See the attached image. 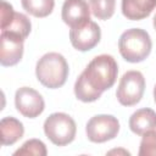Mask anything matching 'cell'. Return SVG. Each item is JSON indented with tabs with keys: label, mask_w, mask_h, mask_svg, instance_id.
Returning <instances> with one entry per match:
<instances>
[{
	"label": "cell",
	"mask_w": 156,
	"mask_h": 156,
	"mask_svg": "<svg viewBox=\"0 0 156 156\" xmlns=\"http://www.w3.org/2000/svg\"><path fill=\"white\" fill-rule=\"evenodd\" d=\"M118 74L116 60L107 54L95 56L74 83V95L83 102H93L113 87Z\"/></svg>",
	"instance_id": "cell-1"
},
{
	"label": "cell",
	"mask_w": 156,
	"mask_h": 156,
	"mask_svg": "<svg viewBox=\"0 0 156 156\" xmlns=\"http://www.w3.org/2000/svg\"><path fill=\"white\" fill-rule=\"evenodd\" d=\"M68 72V63L58 52H48L43 55L35 66L37 79L49 89L61 88L67 80Z\"/></svg>",
	"instance_id": "cell-2"
},
{
	"label": "cell",
	"mask_w": 156,
	"mask_h": 156,
	"mask_svg": "<svg viewBox=\"0 0 156 156\" xmlns=\"http://www.w3.org/2000/svg\"><path fill=\"white\" fill-rule=\"evenodd\" d=\"M152 41L149 33L141 28H130L123 32L118 39L121 56L130 63L144 61L151 52Z\"/></svg>",
	"instance_id": "cell-3"
},
{
	"label": "cell",
	"mask_w": 156,
	"mask_h": 156,
	"mask_svg": "<svg viewBox=\"0 0 156 156\" xmlns=\"http://www.w3.org/2000/svg\"><path fill=\"white\" fill-rule=\"evenodd\" d=\"M76 122L65 112L51 113L44 122V133L46 138L56 146L71 144L76 138Z\"/></svg>",
	"instance_id": "cell-4"
},
{
	"label": "cell",
	"mask_w": 156,
	"mask_h": 156,
	"mask_svg": "<svg viewBox=\"0 0 156 156\" xmlns=\"http://www.w3.org/2000/svg\"><path fill=\"white\" fill-rule=\"evenodd\" d=\"M145 90V78L139 71H128L126 72L118 84L116 96L121 105L123 106H134L136 105Z\"/></svg>",
	"instance_id": "cell-5"
},
{
	"label": "cell",
	"mask_w": 156,
	"mask_h": 156,
	"mask_svg": "<svg viewBox=\"0 0 156 156\" xmlns=\"http://www.w3.org/2000/svg\"><path fill=\"white\" fill-rule=\"evenodd\" d=\"M119 122L112 115H96L91 117L85 126L87 138L91 143H105L117 136Z\"/></svg>",
	"instance_id": "cell-6"
},
{
	"label": "cell",
	"mask_w": 156,
	"mask_h": 156,
	"mask_svg": "<svg viewBox=\"0 0 156 156\" xmlns=\"http://www.w3.org/2000/svg\"><path fill=\"white\" fill-rule=\"evenodd\" d=\"M101 39V29L94 21H88L78 27L71 28L69 40L78 51H89L94 49Z\"/></svg>",
	"instance_id": "cell-7"
},
{
	"label": "cell",
	"mask_w": 156,
	"mask_h": 156,
	"mask_svg": "<svg viewBox=\"0 0 156 156\" xmlns=\"http://www.w3.org/2000/svg\"><path fill=\"white\" fill-rule=\"evenodd\" d=\"M15 106L22 116L27 118H35L43 113L45 101L37 90L29 87H22L16 90Z\"/></svg>",
	"instance_id": "cell-8"
},
{
	"label": "cell",
	"mask_w": 156,
	"mask_h": 156,
	"mask_svg": "<svg viewBox=\"0 0 156 156\" xmlns=\"http://www.w3.org/2000/svg\"><path fill=\"white\" fill-rule=\"evenodd\" d=\"M1 48H0V63L4 67L17 65L23 56L24 39L11 32H1Z\"/></svg>",
	"instance_id": "cell-9"
},
{
	"label": "cell",
	"mask_w": 156,
	"mask_h": 156,
	"mask_svg": "<svg viewBox=\"0 0 156 156\" xmlns=\"http://www.w3.org/2000/svg\"><path fill=\"white\" fill-rule=\"evenodd\" d=\"M62 21L71 28L90 20V9L85 0H65L61 10Z\"/></svg>",
	"instance_id": "cell-10"
},
{
	"label": "cell",
	"mask_w": 156,
	"mask_h": 156,
	"mask_svg": "<svg viewBox=\"0 0 156 156\" xmlns=\"http://www.w3.org/2000/svg\"><path fill=\"white\" fill-rule=\"evenodd\" d=\"M129 128L136 135H144L150 130H156V112L144 107L136 110L129 117Z\"/></svg>",
	"instance_id": "cell-11"
},
{
	"label": "cell",
	"mask_w": 156,
	"mask_h": 156,
	"mask_svg": "<svg viewBox=\"0 0 156 156\" xmlns=\"http://www.w3.org/2000/svg\"><path fill=\"white\" fill-rule=\"evenodd\" d=\"M122 13L132 21L144 20L156 7V0H122Z\"/></svg>",
	"instance_id": "cell-12"
},
{
	"label": "cell",
	"mask_w": 156,
	"mask_h": 156,
	"mask_svg": "<svg viewBox=\"0 0 156 156\" xmlns=\"http://www.w3.org/2000/svg\"><path fill=\"white\" fill-rule=\"evenodd\" d=\"M1 145H12L18 141L24 134V127L15 117H4L0 121Z\"/></svg>",
	"instance_id": "cell-13"
},
{
	"label": "cell",
	"mask_w": 156,
	"mask_h": 156,
	"mask_svg": "<svg viewBox=\"0 0 156 156\" xmlns=\"http://www.w3.org/2000/svg\"><path fill=\"white\" fill-rule=\"evenodd\" d=\"M23 10L29 15L43 18L49 16L55 6V0H21Z\"/></svg>",
	"instance_id": "cell-14"
},
{
	"label": "cell",
	"mask_w": 156,
	"mask_h": 156,
	"mask_svg": "<svg viewBox=\"0 0 156 156\" xmlns=\"http://www.w3.org/2000/svg\"><path fill=\"white\" fill-rule=\"evenodd\" d=\"M30 29H32V24L29 18L21 12H15L11 21L4 28H1V32H11L26 39L29 35Z\"/></svg>",
	"instance_id": "cell-15"
},
{
	"label": "cell",
	"mask_w": 156,
	"mask_h": 156,
	"mask_svg": "<svg viewBox=\"0 0 156 156\" xmlns=\"http://www.w3.org/2000/svg\"><path fill=\"white\" fill-rule=\"evenodd\" d=\"M91 13L101 21L111 18L115 13L116 0H89Z\"/></svg>",
	"instance_id": "cell-16"
},
{
	"label": "cell",
	"mask_w": 156,
	"mask_h": 156,
	"mask_svg": "<svg viewBox=\"0 0 156 156\" xmlns=\"http://www.w3.org/2000/svg\"><path fill=\"white\" fill-rule=\"evenodd\" d=\"M48 154L45 144L39 139L27 140L18 150L13 152V156L18 155H34V156H45Z\"/></svg>",
	"instance_id": "cell-17"
},
{
	"label": "cell",
	"mask_w": 156,
	"mask_h": 156,
	"mask_svg": "<svg viewBox=\"0 0 156 156\" xmlns=\"http://www.w3.org/2000/svg\"><path fill=\"white\" fill-rule=\"evenodd\" d=\"M156 155V130H150L143 135L139 147V156Z\"/></svg>",
	"instance_id": "cell-18"
},
{
	"label": "cell",
	"mask_w": 156,
	"mask_h": 156,
	"mask_svg": "<svg viewBox=\"0 0 156 156\" xmlns=\"http://www.w3.org/2000/svg\"><path fill=\"white\" fill-rule=\"evenodd\" d=\"M15 11L11 4L6 2L5 0H1V28H4L13 17Z\"/></svg>",
	"instance_id": "cell-19"
},
{
	"label": "cell",
	"mask_w": 156,
	"mask_h": 156,
	"mask_svg": "<svg viewBox=\"0 0 156 156\" xmlns=\"http://www.w3.org/2000/svg\"><path fill=\"white\" fill-rule=\"evenodd\" d=\"M152 24H154V28H155V30H156V15L154 16V21H152Z\"/></svg>",
	"instance_id": "cell-20"
},
{
	"label": "cell",
	"mask_w": 156,
	"mask_h": 156,
	"mask_svg": "<svg viewBox=\"0 0 156 156\" xmlns=\"http://www.w3.org/2000/svg\"><path fill=\"white\" fill-rule=\"evenodd\" d=\"M154 100H155V102H156V85H155V88H154Z\"/></svg>",
	"instance_id": "cell-21"
}]
</instances>
